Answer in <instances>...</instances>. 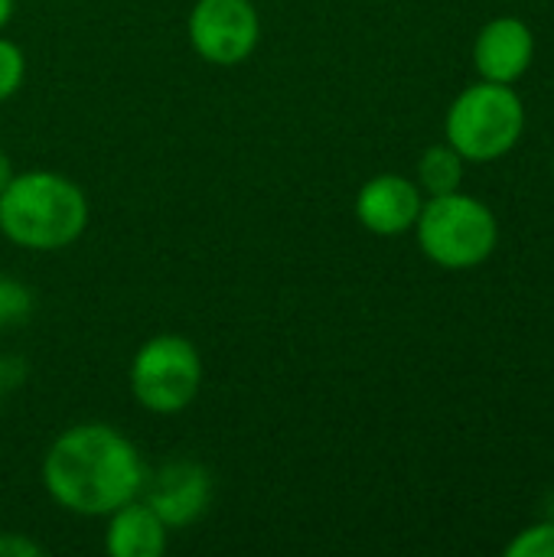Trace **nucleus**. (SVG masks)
<instances>
[{
    "instance_id": "nucleus-1",
    "label": "nucleus",
    "mask_w": 554,
    "mask_h": 557,
    "mask_svg": "<svg viewBox=\"0 0 554 557\" xmlns=\"http://www.w3.org/2000/svg\"><path fill=\"white\" fill-rule=\"evenodd\" d=\"M144 463L134 444L108 424L62 431L42 460V486L56 506L85 519H108L144 490Z\"/></svg>"
},
{
    "instance_id": "nucleus-2",
    "label": "nucleus",
    "mask_w": 554,
    "mask_h": 557,
    "mask_svg": "<svg viewBox=\"0 0 554 557\" xmlns=\"http://www.w3.org/2000/svg\"><path fill=\"white\" fill-rule=\"evenodd\" d=\"M88 225V199L69 176L49 170L13 173L0 189V232L26 251L69 248Z\"/></svg>"
},
{
    "instance_id": "nucleus-3",
    "label": "nucleus",
    "mask_w": 554,
    "mask_h": 557,
    "mask_svg": "<svg viewBox=\"0 0 554 557\" xmlns=\"http://www.w3.org/2000/svg\"><path fill=\"white\" fill-rule=\"evenodd\" d=\"M418 248L444 271L480 268L500 245V222L493 209L467 193L431 196L415 222Z\"/></svg>"
},
{
    "instance_id": "nucleus-4",
    "label": "nucleus",
    "mask_w": 554,
    "mask_h": 557,
    "mask_svg": "<svg viewBox=\"0 0 554 557\" xmlns=\"http://www.w3.org/2000/svg\"><path fill=\"white\" fill-rule=\"evenodd\" d=\"M526 131V104L513 85L473 82L464 88L444 117L447 144L467 163H493L506 157Z\"/></svg>"
},
{
    "instance_id": "nucleus-5",
    "label": "nucleus",
    "mask_w": 554,
    "mask_h": 557,
    "mask_svg": "<svg viewBox=\"0 0 554 557\" xmlns=\"http://www.w3.org/2000/svg\"><path fill=\"white\" fill-rule=\"evenodd\" d=\"M202 385V359L186 336H153L131 362V392L153 414H180Z\"/></svg>"
},
{
    "instance_id": "nucleus-6",
    "label": "nucleus",
    "mask_w": 554,
    "mask_h": 557,
    "mask_svg": "<svg viewBox=\"0 0 554 557\" xmlns=\"http://www.w3.org/2000/svg\"><path fill=\"white\" fill-rule=\"evenodd\" d=\"M186 29L196 55L212 65L245 62L261 39V20L251 0H196Z\"/></svg>"
},
{
    "instance_id": "nucleus-7",
    "label": "nucleus",
    "mask_w": 554,
    "mask_h": 557,
    "mask_svg": "<svg viewBox=\"0 0 554 557\" xmlns=\"http://www.w3.org/2000/svg\"><path fill=\"white\" fill-rule=\"evenodd\" d=\"M144 503L160 516L167 529H186L199 522L212 503L209 470L186 457L167 460L150 480L144 476Z\"/></svg>"
},
{
    "instance_id": "nucleus-8",
    "label": "nucleus",
    "mask_w": 554,
    "mask_h": 557,
    "mask_svg": "<svg viewBox=\"0 0 554 557\" xmlns=\"http://www.w3.org/2000/svg\"><path fill=\"white\" fill-rule=\"evenodd\" d=\"M535 62V33L519 16L490 20L473 42V69L487 82L516 85Z\"/></svg>"
},
{
    "instance_id": "nucleus-9",
    "label": "nucleus",
    "mask_w": 554,
    "mask_h": 557,
    "mask_svg": "<svg viewBox=\"0 0 554 557\" xmlns=\"http://www.w3.org/2000/svg\"><path fill=\"white\" fill-rule=\"evenodd\" d=\"M421 186L402 173H379L356 193V219L366 232L392 238L415 228L421 212Z\"/></svg>"
},
{
    "instance_id": "nucleus-10",
    "label": "nucleus",
    "mask_w": 554,
    "mask_h": 557,
    "mask_svg": "<svg viewBox=\"0 0 554 557\" xmlns=\"http://www.w3.org/2000/svg\"><path fill=\"white\" fill-rule=\"evenodd\" d=\"M104 548L114 557H160L167 552V525L147 503H124L108 516Z\"/></svg>"
},
{
    "instance_id": "nucleus-11",
    "label": "nucleus",
    "mask_w": 554,
    "mask_h": 557,
    "mask_svg": "<svg viewBox=\"0 0 554 557\" xmlns=\"http://www.w3.org/2000/svg\"><path fill=\"white\" fill-rule=\"evenodd\" d=\"M464 157L444 140L434 144L421 153L418 160V186L428 196H444V193H457L464 183Z\"/></svg>"
},
{
    "instance_id": "nucleus-12",
    "label": "nucleus",
    "mask_w": 554,
    "mask_h": 557,
    "mask_svg": "<svg viewBox=\"0 0 554 557\" xmlns=\"http://www.w3.org/2000/svg\"><path fill=\"white\" fill-rule=\"evenodd\" d=\"M33 317V290L10 277L0 274V330H16Z\"/></svg>"
},
{
    "instance_id": "nucleus-13",
    "label": "nucleus",
    "mask_w": 554,
    "mask_h": 557,
    "mask_svg": "<svg viewBox=\"0 0 554 557\" xmlns=\"http://www.w3.org/2000/svg\"><path fill=\"white\" fill-rule=\"evenodd\" d=\"M506 557H554V522L545 519L539 525L522 529L509 545Z\"/></svg>"
},
{
    "instance_id": "nucleus-14",
    "label": "nucleus",
    "mask_w": 554,
    "mask_h": 557,
    "mask_svg": "<svg viewBox=\"0 0 554 557\" xmlns=\"http://www.w3.org/2000/svg\"><path fill=\"white\" fill-rule=\"evenodd\" d=\"M23 75H26L23 49L0 36V101H7V98H13L20 91Z\"/></svg>"
},
{
    "instance_id": "nucleus-15",
    "label": "nucleus",
    "mask_w": 554,
    "mask_h": 557,
    "mask_svg": "<svg viewBox=\"0 0 554 557\" xmlns=\"http://www.w3.org/2000/svg\"><path fill=\"white\" fill-rule=\"evenodd\" d=\"M36 555H42V548H39L36 542L23 539V535H16V532L0 535V557H36Z\"/></svg>"
},
{
    "instance_id": "nucleus-16",
    "label": "nucleus",
    "mask_w": 554,
    "mask_h": 557,
    "mask_svg": "<svg viewBox=\"0 0 554 557\" xmlns=\"http://www.w3.org/2000/svg\"><path fill=\"white\" fill-rule=\"evenodd\" d=\"M10 180H13V163H10V157L3 153V147H0V189H3Z\"/></svg>"
},
{
    "instance_id": "nucleus-17",
    "label": "nucleus",
    "mask_w": 554,
    "mask_h": 557,
    "mask_svg": "<svg viewBox=\"0 0 554 557\" xmlns=\"http://www.w3.org/2000/svg\"><path fill=\"white\" fill-rule=\"evenodd\" d=\"M13 3H16V0H0V29L10 23V16H13Z\"/></svg>"
},
{
    "instance_id": "nucleus-18",
    "label": "nucleus",
    "mask_w": 554,
    "mask_h": 557,
    "mask_svg": "<svg viewBox=\"0 0 554 557\" xmlns=\"http://www.w3.org/2000/svg\"><path fill=\"white\" fill-rule=\"evenodd\" d=\"M0 398H3V382H0Z\"/></svg>"
},
{
    "instance_id": "nucleus-19",
    "label": "nucleus",
    "mask_w": 554,
    "mask_h": 557,
    "mask_svg": "<svg viewBox=\"0 0 554 557\" xmlns=\"http://www.w3.org/2000/svg\"><path fill=\"white\" fill-rule=\"evenodd\" d=\"M552 170H554V163H552Z\"/></svg>"
}]
</instances>
